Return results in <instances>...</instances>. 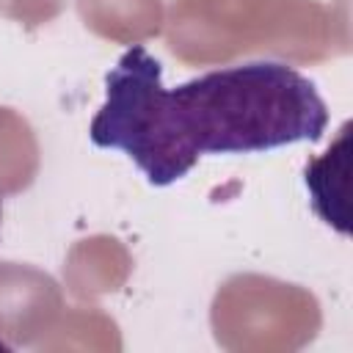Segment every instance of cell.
Segmentation results:
<instances>
[{"instance_id":"1","label":"cell","mask_w":353,"mask_h":353,"mask_svg":"<svg viewBox=\"0 0 353 353\" xmlns=\"http://www.w3.org/2000/svg\"><path fill=\"white\" fill-rule=\"evenodd\" d=\"M171 105L176 130L196 157L320 141L328 127V108L314 83L279 61L193 77L171 88Z\"/></svg>"},{"instance_id":"2","label":"cell","mask_w":353,"mask_h":353,"mask_svg":"<svg viewBox=\"0 0 353 353\" xmlns=\"http://www.w3.org/2000/svg\"><path fill=\"white\" fill-rule=\"evenodd\" d=\"M88 135L102 149H121L152 185H171L199 163L176 130L163 66L143 44H132L108 72Z\"/></svg>"},{"instance_id":"3","label":"cell","mask_w":353,"mask_h":353,"mask_svg":"<svg viewBox=\"0 0 353 353\" xmlns=\"http://www.w3.org/2000/svg\"><path fill=\"white\" fill-rule=\"evenodd\" d=\"M320 320L309 290L270 276H232L212 301L215 339L229 350H298L314 339Z\"/></svg>"},{"instance_id":"4","label":"cell","mask_w":353,"mask_h":353,"mask_svg":"<svg viewBox=\"0 0 353 353\" xmlns=\"http://www.w3.org/2000/svg\"><path fill=\"white\" fill-rule=\"evenodd\" d=\"M292 0H174L165 44L185 63H223L243 52H265Z\"/></svg>"},{"instance_id":"5","label":"cell","mask_w":353,"mask_h":353,"mask_svg":"<svg viewBox=\"0 0 353 353\" xmlns=\"http://www.w3.org/2000/svg\"><path fill=\"white\" fill-rule=\"evenodd\" d=\"M63 312L58 284L19 262H0V339L11 345H39Z\"/></svg>"},{"instance_id":"6","label":"cell","mask_w":353,"mask_h":353,"mask_svg":"<svg viewBox=\"0 0 353 353\" xmlns=\"http://www.w3.org/2000/svg\"><path fill=\"white\" fill-rule=\"evenodd\" d=\"M347 50V0L334 6L320 0H292L265 47V52L295 63H320L345 55Z\"/></svg>"},{"instance_id":"7","label":"cell","mask_w":353,"mask_h":353,"mask_svg":"<svg viewBox=\"0 0 353 353\" xmlns=\"http://www.w3.org/2000/svg\"><path fill=\"white\" fill-rule=\"evenodd\" d=\"M85 28L97 36L138 44L163 28V0H77Z\"/></svg>"},{"instance_id":"8","label":"cell","mask_w":353,"mask_h":353,"mask_svg":"<svg viewBox=\"0 0 353 353\" xmlns=\"http://www.w3.org/2000/svg\"><path fill=\"white\" fill-rule=\"evenodd\" d=\"M347 132L350 124H342L328 152L306 165V188L317 215L342 234H347Z\"/></svg>"},{"instance_id":"9","label":"cell","mask_w":353,"mask_h":353,"mask_svg":"<svg viewBox=\"0 0 353 353\" xmlns=\"http://www.w3.org/2000/svg\"><path fill=\"white\" fill-rule=\"evenodd\" d=\"M39 168V146L30 124L11 108H0V193L25 190Z\"/></svg>"},{"instance_id":"10","label":"cell","mask_w":353,"mask_h":353,"mask_svg":"<svg viewBox=\"0 0 353 353\" xmlns=\"http://www.w3.org/2000/svg\"><path fill=\"white\" fill-rule=\"evenodd\" d=\"M74 254H80L85 262H91V270H72L66 273L69 276V284L77 295H99V292H108V290H116L124 276H127V268H130V256L127 251L116 243V240H108V237H94V240H85L74 248Z\"/></svg>"},{"instance_id":"11","label":"cell","mask_w":353,"mask_h":353,"mask_svg":"<svg viewBox=\"0 0 353 353\" xmlns=\"http://www.w3.org/2000/svg\"><path fill=\"white\" fill-rule=\"evenodd\" d=\"M63 6L66 0H0V14L25 28H39L52 22Z\"/></svg>"},{"instance_id":"12","label":"cell","mask_w":353,"mask_h":353,"mask_svg":"<svg viewBox=\"0 0 353 353\" xmlns=\"http://www.w3.org/2000/svg\"><path fill=\"white\" fill-rule=\"evenodd\" d=\"M0 196H3V193H0ZM0 215H3V199H0Z\"/></svg>"}]
</instances>
